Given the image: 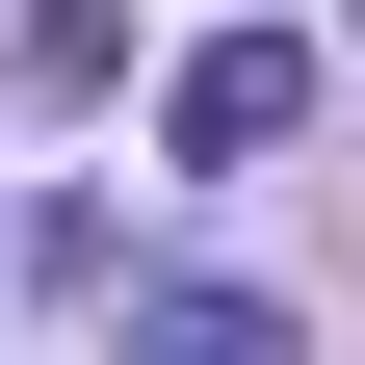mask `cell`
I'll return each instance as SVG.
<instances>
[{
	"instance_id": "cell-1",
	"label": "cell",
	"mask_w": 365,
	"mask_h": 365,
	"mask_svg": "<svg viewBox=\"0 0 365 365\" xmlns=\"http://www.w3.org/2000/svg\"><path fill=\"white\" fill-rule=\"evenodd\" d=\"M157 130H182V157H287V130H313V53H287V26H209Z\"/></svg>"
},
{
	"instance_id": "cell-2",
	"label": "cell",
	"mask_w": 365,
	"mask_h": 365,
	"mask_svg": "<svg viewBox=\"0 0 365 365\" xmlns=\"http://www.w3.org/2000/svg\"><path fill=\"white\" fill-rule=\"evenodd\" d=\"M0 78H26V105H130V0H26Z\"/></svg>"
}]
</instances>
